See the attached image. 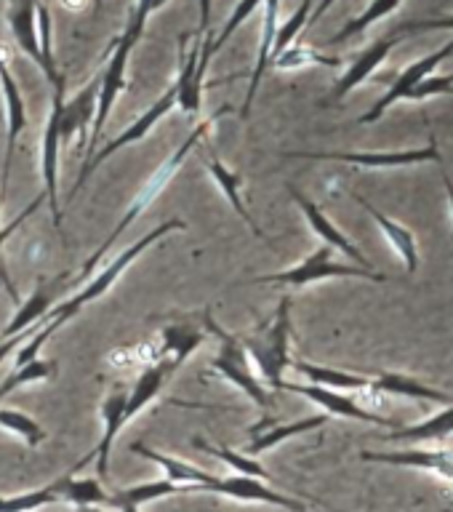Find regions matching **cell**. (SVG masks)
<instances>
[{
  "instance_id": "6da1fadb",
  "label": "cell",
  "mask_w": 453,
  "mask_h": 512,
  "mask_svg": "<svg viewBox=\"0 0 453 512\" xmlns=\"http://www.w3.org/2000/svg\"><path fill=\"white\" fill-rule=\"evenodd\" d=\"M230 112H232L230 104H224L222 110L216 112V115H211V118H206V120H203V123H198V126H195V131H192V134L187 136V139H184V142L179 144V147H176V150L171 152V155H168V158L163 160V163H160V166L155 168V171H152V176H150V179H147V182H144L142 190L136 192L134 203H131V206L126 208V214L120 216V222L115 224V227H112V232H110V235H107V238H104L102 246L96 248L94 256H91V259H88V262L83 264V270H80V278H88V275H91V272L96 270V264L102 262L104 256H107V251H110V248L115 246V240H118L120 235H123V232H126L128 227H131V224H134L136 219H139V216H142L144 211H147V208L152 206V200L158 198L160 192H163L168 187V182H171V179H174V176L179 174V168L184 166V160L190 158V152L195 150V147H198L200 139H203V136H206L208 131H211V126H214L216 120L222 118V115H230Z\"/></svg>"
},
{
  "instance_id": "7a4b0ae2",
  "label": "cell",
  "mask_w": 453,
  "mask_h": 512,
  "mask_svg": "<svg viewBox=\"0 0 453 512\" xmlns=\"http://www.w3.org/2000/svg\"><path fill=\"white\" fill-rule=\"evenodd\" d=\"M184 227H187V224H184L182 219H171V222L158 224V227H155L152 232H147L144 238H139L136 243H131V246H128L123 254L115 256V259H112V262L107 264V267H104L99 275H96V278H91L86 286L80 288L78 294L70 296V299H67L64 304H59V307H54V310L48 312V315H43V318H40V323H48V326L54 328V331L56 328H62L64 323H67L70 318H75V315H78V312L83 310L86 304L96 302L99 296L107 294V291H110V288L118 283L120 275H123V272H126L128 267H131V264H134L136 259L144 254V251H147V248L155 246L158 240H163L166 235H171V232L184 230Z\"/></svg>"
},
{
  "instance_id": "3957f363",
  "label": "cell",
  "mask_w": 453,
  "mask_h": 512,
  "mask_svg": "<svg viewBox=\"0 0 453 512\" xmlns=\"http://www.w3.org/2000/svg\"><path fill=\"white\" fill-rule=\"evenodd\" d=\"M288 339H291V296H283L275 318L264 328H259V334L240 339L248 352V360H254L259 371H262L264 382L280 390L283 371L291 366V352H288Z\"/></svg>"
},
{
  "instance_id": "277c9868",
  "label": "cell",
  "mask_w": 453,
  "mask_h": 512,
  "mask_svg": "<svg viewBox=\"0 0 453 512\" xmlns=\"http://www.w3.org/2000/svg\"><path fill=\"white\" fill-rule=\"evenodd\" d=\"M214 32L208 30L203 35L198 32H184L179 40V72H176V107L195 118L203 107V80H206L208 62L214 56Z\"/></svg>"
},
{
  "instance_id": "5b68a950",
  "label": "cell",
  "mask_w": 453,
  "mask_h": 512,
  "mask_svg": "<svg viewBox=\"0 0 453 512\" xmlns=\"http://www.w3.org/2000/svg\"><path fill=\"white\" fill-rule=\"evenodd\" d=\"M331 251L334 248L318 246L312 251L304 262H299L296 267L286 272H275V275H262V278H254L251 283H264V286H310V283H320V280L331 278H363L371 280V283H384V275L376 270H363L358 264H342L331 259Z\"/></svg>"
},
{
  "instance_id": "8992f818",
  "label": "cell",
  "mask_w": 453,
  "mask_h": 512,
  "mask_svg": "<svg viewBox=\"0 0 453 512\" xmlns=\"http://www.w3.org/2000/svg\"><path fill=\"white\" fill-rule=\"evenodd\" d=\"M206 326L219 336V350L214 352L211 358V368L216 374L224 376L227 382H232L238 390L246 392L248 400H254L256 406H270V392L264 390V384H259V379L251 371V360H248V352L243 347L238 336L227 334L224 328H219L211 320V315L206 312Z\"/></svg>"
},
{
  "instance_id": "52a82bcc",
  "label": "cell",
  "mask_w": 453,
  "mask_h": 512,
  "mask_svg": "<svg viewBox=\"0 0 453 512\" xmlns=\"http://www.w3.org/2000/svg\"><path fill=\"white\" fill-rule=\"evenodd\" d=\"M139 40H134L128 32H123L115 46H112V56L107 67H104L102 78H99V96H96V112H94V123H91V139H88V158L96 152V144L102 139L104 126H107V118H110L112 107L118 102V96L126 91V67H128V56L134 51V46Z\"/></svg>"
},
{
  "instance_id": "ba28073f",
  "label": "cell",
  "mask_w": 453,
  "mask_h": 512,
  "mask_svg": "<svg viewBox=\"0 0 453 512\" xmlns=\"http://www.w3.org/2000/svg\"><path fill=\"white\" fill-rule=\"evenodd\" d=\"M174 107H176V88L171 86L166 91V94L160 96L158 102L152 104V107H147V110H144L142 115H139V118H136L134 123H131V126H128L126 131H123V134L118 136V139H112V142L104 144L102 150H96L94 155H91V158H88L86 163H83V168H80L78 182H75V187H72L70 198H67V200H72V198H75V195H78L80 190H83V184L88 182V176L94 174L96 168L102 166L104 160L110 158V155H115V152H118V150H123V147H128V144H134V142H139V139H144V136L150 134L152 128L158 126L160 120L166 118L168 112L174 110Z\"/></svg>"
},
{
  "instance_id": "9c48e42d",
  "label": "cell",
  "mask_w": 453,
  "mask_h": 512,
  "mask_svg": "<svg viewBox=\"0 0 453 512\" xmlns=\"http://www.w3.org/2000/svg\"><path fill=\"white\" fill-rule=\"evenodd\" d=\"M286 158L304 160H339L363 168H400L416 163H440V150L435 136H430L427 147L419 150H382V152H286Z\"/></svg>"
},
{
  "instance_id": "30bf717a",
  "label": "cell",
  "mask_w": 453,
  "mask_h": 512,
  "mask_svg": "<svg viewBox=\"0 0 453 512\" xmlns=\"http://www.w3.org/2000/svg\"><path fill=\"white\" fill-rule=\"evenodd\" d=\"M96 96H99V80L88 83L83 91L64 102V91H54L56 118H59V144H70L78 139V147L88 144V128L94 123Z\"/></svg>"
},
{
  "instance_id": "8fae6325",
  "label": "cell",
  "mask_w": 453,
  "mask_h": 512,
  "mask_svg": "<svg viewBox=\"0 0 453 512\" xmlns=\"http://www.w3.org/2000/svg\"><path fill=\"white\" fill-rule=\"evenodd\" d=\"M280 390L296 392V395H304L310 398L315 406H320L326 414L331 416H344V419H355V422H366V424H382V427H400L398 422H392L387 416L376 414V411H368L366 406H360L358 400L347 398L342 392L326 390V387H318V384H291L283 382Z\"/></svg>"
},
{
  "instance_id": "7c38bea8",
  "label": "cell",
  "mask_w": 453,
  "mask_h": 512,
  "mask_svg": "<svg viewBox=\"0 0 453 512\" xmlns=\"http://www.w3.org/2000/svg\"><path fill=\"white\" fill-rule=\"evenodd\" d=\"M59 118H56V99L51 102V115L43 126L40 139V179H43V195L48 200V211L54 216V224H62V200H59Z\"/></svg>"
},
{
  "instance_id": "4fadbf2b",
  "label": "cell",
  "mask_w": 453,
  "mask_h": 512,
  "mask_svg": "<svg viewBox=\"0 0 453 512\" xmlns=\"http://www.w3.org/2000/svg\"><path fill=\"white\" fill-rule=\"evenodd\" d=\"M451 54H453V40H448L446 46L438 48V51H432L430 56H424V59H419V62L408 64L406 70L400 72V78L395 80L390 88H387V94H384L382 99H379V102H376L374 107L366 112V115H360L358 123H376V120L382 118L384 112L390 110L392 104H398L400 99H406L408 91H411V88H414L419 80L427 78V75H432V70H435V67H438L443 59H448Z\"/></svg>"
},
{
  "instance_id": "5bb4252c",
  "label": "cell",
  "mask_w": 453,
  "mask_h": 512,
  "mask_svg": "<svg viewBox=\"0 0 453 512\" xmlns=\"http://www.w3.org/2000/svg\"><path fill=\"white\" fill-rule=\"evenodd\" d=\"M203 491L211 494L230 496V499H240V502H264V504H278L283 510L291 512H307L302 502H296L291 496H283L280 491L267 486V480L259 478H246V475H230V478H214Z\"/></svg>"
},
{
  "instance_id": "9a60e30c",
  "label": "cell",
  "mask_w": 453,
  "mask_h": 512,
  "mask_svg": "<svg viewBox=\"0 0 453 512\" xmlns=\"http://www.w3.org/2000/svg\"><path fill=\"white\" fill-rule=\"evenodd\" d=\"M400 38H403V32L392 30L390 35H384V38H379L376 43H371V46L347 67V72H344L342 78L336 80V86L331 88V94H328V102H339V99H344L350 91H355L363 80L371 78L376 72V67L390 56V51L395 48V43H398Z\"/></svg>"
},
{
  "instance_id": "2e32d148",
  "label": "cell",
  "mask_w": 453,
  "mask_h": 512,
  "mask_svg": "<svg viewBox=\"0 0 453 512\" xmlns=\"http://www.w3.org/2000/svg\"><path fill=\"white\" fill-rule=\"evenodd\" d=\"M0 91H3V107H6V123H8V134H6V160H3V190L8 184V171H11V163H14V152L19 136L27 128V112H24V99L22 91L16 86L14 75L8 70V62L0 54Z\"/></svg>"
},
{
  "instance_id": "e0dca14e",
  "label": "cell",
  "mask_w": 453,
  "mask_h": 512,
  "mask_svg": "<svg viewBox=\"0 0 453 512\" xmlns=\"http://www.w3.org/2000/svg\"><path fill=\"white\" fill-rule=\"evenodd\" d=\"M360 456L366 462L411 467V470L435 472L440 478L453 480V448H435V451H422V448H406V451H363Z\"/></svg>"
},
{
  "instance_id": "ac0fdd59",
  "label": "cell",
  "mask_w": 453,
  "mask_h": 512,
  "mask_svg": "<svg viewBox=\"0 0 453 512\" xmlns=\"http://www.w3.org/2000/svg\"><path fill=\"white\" fill-rule=\"evenodd\" d=\"M291 198L296 200V206L302 208V214L307 216V222H310L312 232L318 235L320 240H323V246L328 248H339V251H344V254L350 256L352 262L358 264V267H363V270H374L371 264H368V259L363 254H360L358 246H352L350 240H347V235H344L339 227H336L331 219H328L323 211H320L318 203H312L307 195H302V192L296 190V187H291Z\"/></svg>"
},
{
  "instance_id": "d6986e66",
  "label": "cell",
  "mask_w": 453,
  "mask_h": 512,
  "mask_svg": "<svg viewBox=\"0 0 453 512\" xmlns=\"http://www.w3.org/2000/svg\"><path fill=\"white\" fill-rule=\"evenodd\" d=\"M126 398L128 392L123 390V387H118V390L110 392L102 403V438H99V446L91 451V459H96V475H99V478H107V472H110L112 443H115L118 432L123 430V424H126Z\"/></svg>"
},
{
  "instance_id": "ffe728a7",
  "label": "cell",
  "mask_w": 453,
  "mask_h": 512,
  "mask_svg": "<svg viewBox=\"0 0 453 512\" xmlns=\"http://www.w3.org/2000/svg\"><path fill=\"white\" fill-rule=\"evenodd\" d=\"M328 422V414H315V416H304L299 422H291V424H272V419H262L259 424L251 427V443L246 448V456H259L262 451H270L275 448L278 443L288 438H296V435H304V432L310 430H318L323 424Z\"/></svg>"
},
{
  "instance_id": "44dd1931",
  "label": "cell",
  "mask_w": 453,
  "mask_h": 512,
  "mask_svg": "<svg viewBox=\"0 0 453 512\" xmlns=\"http://www.w3.org/2000/svg\"><path fill=\"white\" fill-rule=\"evenodd\" d=\"M131 454L144 456V459L155 462L160 470L166 472V480H171V483H176V486H187L190 491H203V488H206L208 483L216 478V475H211V472L200 470V467H195V464H190V462H184V459L160 454V451H155V448L144 446L142 440L131 443Z\"/></svg>"
},
{
  "instance_id": "7402d4cb",
  "label": "cell",
  "mask_w": 453,
  "mask_h": 512,
  "mask_svg": "<svg viewBox=\"0 0 453 512\" xmlns=\"http://www.w3.org/2000/svg\"><path fill=\"white\" fill-rule=\"evenodd\" d=\"M38 3L40 0H14V8L8 14L11 22V32L19 51L24 56H30L32 62L38 64L40 70L46 67L43 64V54H40V38H38Z\"/></svg>"
},
{
  "instance_id": "603a6c76",
  "label": "cell",
  "mask_w": 453,
  "mask_h": 512,
  "mask_svg": "<svg viewBox=\"0 0 453 512\" xmlns=\"http://www.w3.org/2000/svg\"><path fill=\"white\" fill-rule=\"evenodd\" d=\"M368 392L371 398H382V395H406V398H416V400H432V403H453L451 395L440 390H432L427 384H422L414 376L406 374H392V371H384V374L371 376V382H368Z\"/></svg>"
},
{
  "instance_id": "cb8c5ba5",
  "label": "cell",
  "mask_w": 453,
  "mask_h": 512,
  "mask_svg": "<svg viewBox=\"0 0 453 512\" xmlns=\"http://www.w3.org/2000/svg\"><path fill=\"white\" fill-rule=\"evenodd\" d=\"M200 344H203V331H198L190 323H176V326L163 328L158 363L168 368V374H176L184 360L190 358Z\"/></svg>"
},
{
  "instance_id": "d4e9b609",
  "label": "cell",
  "mask_w": 453,
  "mask_h": 512,
  "mask_svg": "<svg viewBox=\"0 0 453 512\" xmlns=\"http://www.w3.org/2000/svg\"><path fill=\"white\" fill-rule=\"evenodd\" d=\"M355 200H358L360 206L366 208L368 214L374 216V222L379 224V230H382V235L387 240H390V246L398 251V256L403 259V264H406V272L408 275H414L416 270H419V248H416V238L414 232L408 230V227H403V224H398L395 219H390V216L384 214V211H379V208L374 206V203H368L366 198H360V195H355Z\"/></svg>"
},
{
  "instance_id": "484cf974",
  "label": "cell",
  "mask_w": 453,
  "mask_h": 512,
  "mask_svg": "<svg viewBox=\"0 0 453 512\" xmlns=\"http://www.w3.org/2000/svg\"><path fill=\"white\" fill-rule=\"evenodd\" d=\"M280 3L283 0H264V24H262V40H259V56H256V67L251 72V86H248L246 102H243V110L240 115L248 118L251 112V104L256 99V91H259V83H262L264 72L270 67V54H272V43H275V32H278V16H280Z\"/></svg>"
},
{
  "instance_id": "4316f807",
  "label": "cell",
  "mask_w": 453,
  "mask_h": 512,
  "mask_svg": "<svg viewBox=\"0 0 453 512\" xmlns=\"http://www.w3.org/2000/svg\"><path fill=\"white\" fill-rule=\"evenodd\" d=\"M59 283H62V278L54 280V283H38V288H35V291L24 299L22 307L16 310V315L11 318L6 331H3V339H11V336L22 334V331H27L30 326H35L43 315H48V312H51V304H54V291L59 288Z\"/></svg>"
},
{
  "instance_id": "83f0119b",
  "label": "cell",
  "mask_w": 453,
  "mask_h": 512,
  "mask_svg": "<svg viewBox=\"0 0 453 512\" xmlns=\"http://www.w3.org/2000/svg\"><path fill=\"white\" fill-rule=\"evenodd\" d=\"M288 368H294L299 371L302 376L310 379V384H318V387H326V390H355V392H363L368 390V376H358V374H350V371H339V368H326V366H315V363H291Z\"/></svg>"
},
{
  "instance_id": "f1b7e54d",
  "label": "cell",
  "mask_w": 453,
  "mask_h": 512,
  "mask_svg": "<svg viewBox=\"0 0 453 512\" xmlns=\"http://www.w3.org/2000/svg\"><path fill=\"white\" fill-rule=\"evenodd\" d=\"M190 488L187 486H176L171 480H152V483H142V486H128L118 494H112L107 499L110 507H142V504H150V502H158V499H166V496H176V494H187Z\"/></svg>"
},
{
  "instance_id": "f546056e",
  "label": "cell",
  "mask_w": 453,
  "mask_h": 512,
  "mask_svg": "<svg viewBox=\"0 0 453 512\" xmlns=\"http://www.w3.org/2000/svg\"><path fill=\"white\" fill-rule=\"evenodd\" d=\"M453 435V406H448L446 411L430 416L427 422L411 424V427H395L392 432H387L384 438L392 440V443H422V440H440Z\"/></svg>"
},
{
  "instance_id": "4dcf8cb0",
  "label": "cell",
  "mask_w": 453,
  "mask_h": 512,
  "mask_svg": "<svg viewBox=\"0 0 453 512\" xmlns=\"http://www.w3.org/2000/svg\"><path fill=\"white\" fill-rule=\"evenodd\" d=\"M168 376L171 374H168V368L163 366V363H152L150 368H144L142 376L136 379L134 387H131V392H128L126 422H131V419H134V416L139 414V411H142L147 403H152V400L158 398Z\"/></svg>"
},
{
  "instance_id": "1f68e13d",
  "label": "cell",
  "mask_w": 453,
  "mask_h": 512,
  "mask_svg": "<svg viewBox=\"0 0 453 512\" xmlns=\"http://www.w3.org/2000/svg\"><path fill=\"white\" fill-rule=\"evenodd\" d=\"M206 168L208 174L214 176V182L219 184V190L224 192V198L230 200V206L238 211V216L243 219V222L251 227V230L256 232V235H262V230H259V224L254 222V216L248 214V206L243 203V195H240V187H243V179H240L238 171H232V168H227L219 158H211L206 160Z\"/></svg>"
},
{
  "instance_id": "d6a6232c",
  "label": "cell",
  "mask_w": 453,
  "mask_h": 512,
  "mask_svg": "<svg viewBox=\"0 0 453 512\" xmlns=\"http://www.w3.org/2000/svg\"><path fill=\"white\" fill-rule=\"evenodd\" d=\"M83 462L72 467L70 475L59 478V491H62L64 502L78 504V507H96V504H107L110 494H104V488L99 486V480H80L75 478V470H80Z\"/></svg>"
},
{
  "instance_id": "836d02e7",
  "label": "cell",
  "mask_w": 453,
  "mask_h": 512,
  "mask_svg": "<svg viewBox=\"0 0 453 512\" xmlns=\"http://www.w3.org/2000/svg\"><path fill=\"white\" fill-rule=\"evenodd\" d=\"M192 446L198 448V451H206V454L216 456V459H222L227 467L238 472V475H246V478H259V480H270V472L264 470L262 464L251 459L246 454H238V451H232V448L222 446V443H208L206 438H192Z\"/></svg>"
},
{
  "instance_id": "e575fe53",
  "label": "cell",
  "mask_w": 453,
  "mask_h": 512,
  "mask_svg": "<svg viewBox=\"0 0 453 512\" xmlns=\"http://www.w3.org/2000/svg\"><path fill=\"white\" fill-rule=\"evenodd\" d=\"M270 64L275 67V70L288 72V70H302V67H339L342 59L320 54V51L304 46V43H294V46H288L283 54L275 56Z\"/></svg>"
},
{
  "instance_id": "d590c367",
  "label": "cell",
  "mask_w": 453,
  "mask_h": 512,
  "mask_svg": "<svg viewBox=\"0 0 453 512\" xmlns=\"http://www.w3.org/2000/svg\"><path fill=\"white\" fill-rule=\"evenodd\" d=\"M400 3H403V0H371V6H368L360 16L350 19V22L344 24L342 30L336 32V35H331L328 43L336 46V43H344V40H350L355 38V35H360V32H366L374 22H379V19H384V16H390L392 11H398Z\"/></svg>"
},
{
  "instance_id": "8d00e7d4",
  "label": "cell",
  "mask_w": 453,
  "mask_h": 512,
  "mask_svg": "<svg viewBox=\"0 0 453 512\" xmlns=\"http://www.w3.org/2000/svg\"><path fill=\"white\" fill-rule=\"evenodd\" d=\"M0 427L11 432V435H16L19 440H24L30 448H38L48 438L46 430L32 416L22 414V411H14V408H0Z\"/></svg>"
},
{
  "instance_id": "74e56055",
  "label": "cell",
  "mask_w": 453,
  "mask_h": 512,
  "mask_svg": "<svg viewBox=\"0 0 453 512\" xmlns=\"http://www.w3.org/2000/svg\"><path fill=\"white\" fill-rule=\"evenodd\" d=\"M56 374V363L54 360H30V363H24V366L14 368L11 374L6 376V382L0 384V400L11 395L14 390H19L22 384L30 382H40V379H51Z\"/></svg>"
},
{
  "instance_id": "f35d334b",
  "label": "cell",
  "mask_w": 453,
  "mask_h": 512,
  "mask_svg": "<svg viewBox=\"0 0 453 512\" xmlns=\"http://www.w3.org/2000/svg\"><path fill=\"white\" fill-rule=\"evenodd\" d=\"M62 502V491H59V480H54L51 486L38 488V491H27V494L8 496L3 499L0 496V512H35L43 504Z\"/></svg>"
},
{
  "instance_id": "ab89813d",
  "label": "cell",
  "mask_w": 453,
  "mask_h": 512,
  "mask_svg": "<svg viewBox=\"0 0 453 512\" xmlns=\"http://www.w3.org/2000/svg\"><path fill=\"white\" fill-rule=\"evenodd\" d=\"M312 3L315 0H302V6L296 8L294 14L288 16L286 22L280 24L278 32H275V43H272V54H270V62L275 59L278 54H283L288 46H294V40L299 38V32L310 24V14H312Z\"/></svg>"
},
{
  "instance_id": "60d3db41",
  "label": "cell",
  "mask_w": 453,
  "mask_h": 512,
  "mask_svg": "<svg viewBox=\"0 0 453 512\" xmlns=\"http://www.w3.org/2000/svg\"><path fill=\"white\" fill-rule=\"evenodd\" d=\"M262 3H264V0H238V6L232 8L230 19L224 22L222 32H219V35H214V43H211V48H214V54H216V51H222L224 43H227V40H230L232 35H235V30H238L240 24L246 22L248 16L254 14L256 8L262 6Z\"/></svg>"
},
{
  "instance_id": "b9f144b4",
  "label": "cell",
  "mask_w": 453,
  "mask_h": 512,
  "mask_svg": "<svg viewBox=\"0 0 453 512\" xmlns=\"http://www.w3.org/2000/svg\"><path fill=\"white\" fill-rule=\"evenodd\" d=\"M438 94H451L453 96V75H446V78H422L416 83L411 91H408L406 99L411 102H422V99H430V96H438Z\"/></svg>"
},
{
  "instance_id": "7bdbcfd3",
  "label": "cell",
  "mask_w": 453,
  "mask_h": 512,
  "mask_svg": "<svg viewBox=\"0 0 453 512\" xmlns=\"http://www.w3.org/2000/svg\"><path fill=\"white\" fill-rule=\"evenodd\" d=\"M43 200H46V195H43V192H40L38 198H35V200H30V203H27V208H22V211H19V214H16V219H14V222H8L6 227H3V230H0V248L6 246V240L11 238V235H14L16 230H19V224H24V222H27V219H30V216L35 214V211H38V208H40V203H43Z\"/></svg>"
},
{
  "instance_id": "ee69618b",
  "label": "cell",
  "mask_w": 453,
  "mask_h": 512,
  "mask_svg": "<svg viewBox=\"0 0 453 512\" xmlns=\"http://www.w3.org/2000/svg\"><path fill=\"white\" fill-rule=\"evenodd\" d=\"M403 35L406 32H427V30H453V16H435V19H419V22H408L398 27Z\"/></svg>"
},
{
  "instance_id": "f6af8a7d",
  "label": "cell",
  "mask_w": 453,
  "mask_h": 512,
  "mask_svg": "<svg viewBox=\"0 0 453 512\" xmlns=\"http://www.w3.org/2000/svg\"><path fill=\"white\" fill-rule=\"evenodd\" d=\"M43 326V323H35V326H30L27 328V331H22V334H16V336H11V339H3V342H0V363H3V360L8 358V355H11V352H16L19 350V347H22L24 342H27V339H30L32 334H35V331H38V328Z\"/></svg>"
},
{
  "instance_id": "bcb514c9",
  "label": "cell",
  "mask_w": 453,
  "mask_h": 512,
  "mask_svg": "<svg viewBox=\"0 0 453 512\" xmlns=\"http://www.w3.org/2000/svg\"><path fill=\"white\" fill-rule=\"evenodd\" d=\"M211 24V0H200V22H198V35L208 32Z\"/></svg>"
},
{
  "instance_id": "7dc6e473",
  "label": "cell",
  "mask_w": 453,
  "mask_h": 512,
  "mask_svg": "<svg viewBox=\"0 0 453 512\" xmlns=\"http://www.w3.org/2000/svg\"><path fill=\"white\" fill-rule=\"evenodd\" d=\"M334 3H336V0H320V3H318V6H315V8H312V14H310V24H315V22H318V19H320V16H323V14H326V11H328V8H331V6H334Z\"/></svg>"
},
{
  "instance_id": "c3c4849f",
  "label": "cell",
  "mask_w": 453,
  "mask_h": 512,
  "mask_svg": "<svg viewBox=\"0 0 453 512\" xmlns=\"http://www.w3.org/2000/svg\"><path fill=\"white\" fill-rule=\"evenodd\" d=\"M443 184H446V192H448V200H451V211H453V182H451V176L443 171ZM453 216V214H451Z\"/></svg>"
},
{
  "instance_id": "681fc988",
  "label": "cell",
  "mask_w": 453,
  "mask_h": 512,
  "mask_svg": "<svg viewBox=\"0 0 453 512\" xmlns=\"http://www.w3.org/2000/svg\"><path fill=\"white\" fill-rule=\"evenodd\" d=\"M168 0H152V14H155V11H160V8L166 6Z\"/></svg>"
},
{
  "instance_id": "f907efd6",
  "label": "cell",
  "mask_w": 453,
  "mask_h": 512,
  "mask_svg": "<svg viewBox=\"0 0 453 512\" xmlns=\"http://www.w3.org/2000/svg\"><path fill=\"white\" fill-rule=\"evenodd\" d=\"M102 3H104V0H91V6H94L96 14H99V11H102Z\"/></svg>"
},
{
  "instance_id": "816d5d0a",
  "label": "cell",
  "mask_w": 453,
  "mask_h": 512,
  "mask_svg": "<svg viewBox=\"0 0 453 512\" xmlns=\"http://www.w3.org/2000/svg\"><path fill=\"white\" fill-rule=\"evenodd\" d=\"M86 512H102V510H96V507H86Z\"/></svg>"
},
{
  "instance_id": "f5cc1de1",
  "label": "cell",
  "mask_w": 453,
  "mask_h": 512,
  "mask_svg": "<svg viewBox=\"0 0 453 512\" xmlns=\"http://www.w3.org/2000/svg\"><path fill=\"white\" fill-rule=\"evenodd\" d=\"M0 104H3V102H0Z\"/></svg>"
}]
</instances>
